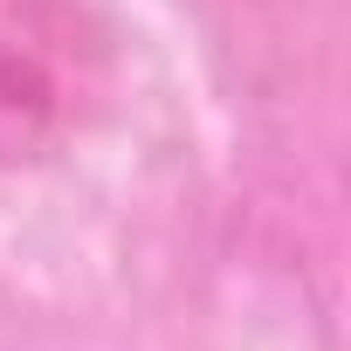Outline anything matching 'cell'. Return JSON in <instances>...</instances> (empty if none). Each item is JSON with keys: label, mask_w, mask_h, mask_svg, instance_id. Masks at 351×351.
Returning a JSON list of instances; mask_svg holds the SVG:
<instances>
[{"label": "cell", "mask_w": 351, "mask_h": 351, "mask_svg": "<svg viewBox=\"0 0 351 351\" xmlns=\"http://www.w3.org/2000/svg\"><path fill=\"white\" fill-rule=\"evenodd\" d=\"M104 90V35L76 0H0V172L49 158Z\"/></svg>", "instance_id": "6da1fadb"}]
</instances>
